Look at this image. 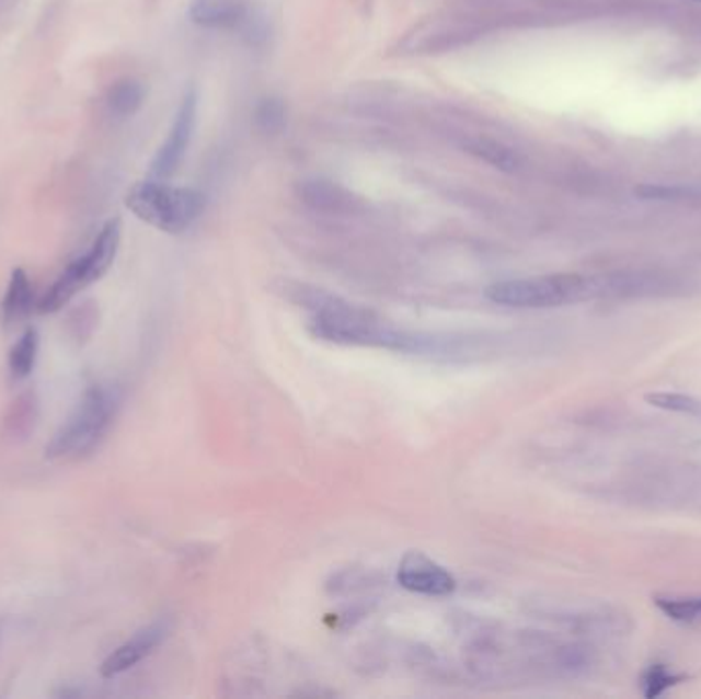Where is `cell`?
Masks as SVG:
<instances>
[{
	"label": "cell",
	"instance_id": "1",
	"mask_svg": "<svg viewBox=\"0 0 701 699\" xmlns=\"http://www.w3.org/2000/svg\"><path fill=\"white\" fill-rule=\"evenodd\" d=\"M287 300L310 310L312 333L338 345L380 347V350L402 351V353H429L444 351V341L423 339L418 334L404 333L397 326L383 322L371 310L349 303L335 294L306 286V284H284Z\"/></svg>",
	"mask_w": 701,
	"mask_h": 699
},
{
	"label": "cell",
	"instance_id": "2",
	"mask_svg": "<svg viewBox=\"0 0 701 699\" xmlns=\"http://www.w3.org/2000/svg\"><path fill=\"white\" fill-rule=\"evenodd\" d=\"M129 211L166 234L189 230L206 209V195L192 187H175L160 179L136 183L126 195Z\"/></svg>",
	"mask_w": 701,
	"mask_h": 699
},
{
	"label": "cell",
	"instance_id": "3",
	"mask_svg": "<svg viewBox=\"0 0 701 699\" xmlns=\"http://www.w3.org/2000/svg\"><path fill=\"white\" fill-rule=\"evenodd\" d=\"M595 296H599V279L578 273L505 279L486 287V298L491 302L519 310L559 308L566 303L585 302Z\"/></svg>",
	"mask_w": 701,
	"mask_h": 699
},
{
	"label": "cell",
	"instance_id": "4",
	"mask_svg": "<svg viewBox=\"0 0 701 699\" xmlns=\"http://www.w3.org/2000/svg\"><path fill=\"white\" fill-rule=\"evenodd\" d=\"M117 402V394L110 388H87L65 425L51 437L46 456L51 460H66L91 454L112 427Z\"/></svg>",
	"mask_w": 701,
	"mask_h": 699
},
{
	"label": "cell",
	"instance_id": "5",
	"mask_svg": "<svg viewBox=\"0 0 701 699\" xmlns=\"http://www.w3.org/2000/svg\"><path fill=\"white\" fill-rule=\"evenodd\" d=\"M122 244V220L112 218L99 230L93 244L87 253L77 256L60 277L48 287V291L37 300V310L42 314H54L62 310L66 303L74 300L80 291L96 284L105 273L112 270L115 256Z\"/></svg>",
	"mask_w": 701,
	"mask_h": 699
},
{
	"label": "cell",
	"instance_id": "6",
	"mask_svg": "<svg viewBox=\"0 0 701 699\" xmlns=\"http://www.w3.org/2000/svg\"><path fill=\"white\" fill-rule=\"evenodd\" d=\"M197 103H199V95L192 87L185 91V95L179 103L175 122L171 126L166 140L160 146L157 157L150 162V171H148L150 179L166 181L179 171L181 162L189 150L193 131L197 126Z\"/></svg>",
	"mask_w": 701,
	"mask_h": 699
},
{
	"label": "cell",
	"instance_id": "7",
	"mask_svg": "<svg viewBox=\"0 0 701 699\" xmlns=\"http://www.w3.org/2000/svg\"><path fill=\"white\" fill-rule=\"evenodd\" d=\"M397 578L400 587L425 597H447L458 587V581L451 572L416 550L400 560Z\"/></svg>",
	"mask_w": 701,
	"mask_h": 699
},
{
	"label": "cell",
	"instance_id": "8",
	"mask_svg": "<svg viewBox=\"0 0 701 699\" xmlns=\"http://www.w3.org/2000/svg\"><path fill=\"white\" fill-rule=\"evenodd\" d=\"M166 635H169V623L164 620L154 621L142 630H138L103 661L101 675L105 679H113L117 675L128 673L129 668L140 665L143 658H148L152 652L157 651Z\"/></svg>",
	"mask_w": 701,
	"mask_h": 699
},
{
	"label": "cell",
	"instance_id": "9",
	"mask_svg": "<svg viewBox=\"0 0 701 699\" xmlns=\"http://www.w3.org/2000/svg\"><path fill=\"white\" fill-rule=\"evenodd\" d=\"M189 19L204 30H237L249 21L246 0H193Z\"/></svg>",
	"mask_w": 701,
	"mask_h": 699
},
{
	"label": "cell",
	"instance_id": "10",
	"mask_svg": "<svg viewBox=\"0 0 701 699\" xmlns=\"http://www.w3.org/2000/svg\"><path fill=\"white\" fill-rule=\"evenodd\" d=\"M303 204L324 214H347L359 206V199L343 185L326 179H306L298 185Z\"/></svg>",
	"mask_w": 701,
	"mask_h": 699
},
{
	"label": "cell",
	"instance_id": "11",
	"mask_svg": "<svg viewBox=\"0 0 701 699\" xmlns=\"http://www.w3.org/2000/svg\"><path fill=\"white\" fill-rule=\"evenodd\" d=\"M33 306V286L30 275L25 270L16 267L11 271V279L4 291V298L0 302V320L4 326H15L19 322H23L25 318L32 314Z\"/></svg>",
	"mask_w": 701,
	"mask_h": 699
},
{
	"label": "cell",
	"instance_id": "12",
	"mask_svg": "<svg viewBox=\"0 0 701 699\" xmlns=\"http://www.w3.org/2000/svg\"><path fill=\"white\" fill-rule=\"evenodd\" d=\"M463 150L472 157L491 164L501 173H515L521 169V157L501 140H494L489 136H472L463 142Z\"/></svg>",
	"mask_w": 701,
	"mask_h": 699
},
{
	"label": "cell",
	"instance_id": "13",
	"mask_svg": "<svg viewBox=\"0 0 701 699\" xmlns=\"http://www.w3.org/2000/svg\"><path fill=\"white\" fill-rule=\"evenodd\" d=\"M39 421V402L33 392H23L11 402L4 414V435L11 442H23L32 435Z\"/></svg>",
	"mask_w": 701,
	"mask_h": 699
},
{
	"label": "cell",
	"instance_id": "14",
	"mask_svg": "<svg viewBox=\"0 0 701 699\" xmlns=\"http://www.w3.org/2000/svg\"><path fill=\"white\" fill-rule=\"evenodd\" d=\"M146 95H148V91H146V84L142 80L126 77V79L113 82L105 101H107V110L112 115L119 117V119H126L142 110Z\"/></svg>",
	"mask_w": 701,
	"mask_h": 699
},
{
	"label": "cell",
	"instance_id": "15",
	"mask_svg": "<svg viewBox=\"0 0 701 699\" xmlns=\"http://www.w3.org/2000/svg\"><path fill=\"white\" fill-rule=\"evenodd\" d=\"M37 353H39V334L35 329H27L19 336V341L9 353V374L13 380L21 381L32 376Z\"/></svg>",
	"mask_w": 701,
	"mask_h": 699
},
{
	"label": "cell",
	"instance_id": "16",
	"mask_svg": "<svg viewBox=\"0 0 701 699\" xmlns=\"http://www.w3.org/2000/svg\"><path fill=\"white\" fill-rule=\"evenodd\" d=\"M654 605L669 618L689 628H701L700 597H654Z\"/></svg>",
	"mask_w": 701,
	"mask_h": 699
},
{
	"label": "cell",
	"instance_id": "17",
	"mask_svg": "<svg viewBox=\"0 0 701 699\" xmlns=\"http://www.w3.org/2000/svg\"><path fill=\"white\" fill-rule=\"evenodd\" d=\"M255 126L261 134L265 136H277L284 131L287 124L286 103L277 96H267L261 99L256 103L255 113H253Z\"/></svg>",
	"mask_w": 701,
	"mask_h": 699
},
{
	"label": "cell",
	"instance_id": "18",
	"mask_svg": "<svg viewBox=\"0 0 701 699\" xmlns=\"http://www.w3.org/2000/svg\"><path fill=\"white\" fill-rule=\"evenodd\" d=\"M686 679L687 675L683 673H673L665 665H653L642 673L640 685H642L644 698L654 699L663 696L670 687L683 684Z\"/></svg>",
	"mask_w": 701,
	"mask_h": 699
},
{
	"label": "cell",
	"instance_id": "19",
	"mask_svg": "<svg viewBox=\"0 0 701 699\" xmlns=\"http://www.w3.org/2000/svg\"><path fill=\"white\" fill-rule=\"evenodd\" d=\"M646 402L660 411L701 416V400L679 392H653L646 394Z\"/></svg>",
	"mask_w": 701,
	"mask_h": 699
},
{
	"label": "cell",
	"instance_id": "20",
	"mask_svg": "<svg viewBox=\"0 0 701 699\" xmlns=\"http://www.w3.org/2000/svg\"><path fill=\"white\" fill-rule=\"evenodd\" d=\"M636 193L644 199H677L687 195V191L669 190V187H640Z\"/></svg>",
	"mask_w": 701,
	"mask_h": 699
}]
</instances>
